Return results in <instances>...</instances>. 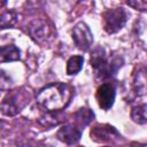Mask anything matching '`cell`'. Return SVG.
Instances as JSON below:
<instances>
[{
    "label": "cell",
    "mask_w": 147,
    "mask_h": 147,
    "mask_svg": "<svg viewBox=\"0 0 147 147\" xmlns=\"http://www.w3.org/2000/svg\"><path fill=\"white\" fill-rule=\"evenodd\" d=\"M72 96V90L64 83H53L37 93V103L46 111H60L65 108Z\"/></svg>",
    "instance_id": "obj_1"
},
{
    "label": "cell",
    "mask_w": 147,
    "mask_h": 147,
    "mask_svg": "<svg viewBox=\"0 0 147 147\" xmlns=\"http://www.w3.org/2000/svg\"><path fill=\"white\" fill-rule=\"evenodd\" d=\"M90 63L94 70L95 78L103 80L106 78H109L111 75H115L118 68L122 67L123 61L119 57H114L113 60L109 61L107 59L105 49L98 47L92 52L90 57Z\"/></svg>",
    "instance_id": "obj_2"
},
{
    "label": "cell",
    "mask_w": 147,
    "mask_h": 147,
    "mask_svg": "<svg viewBox=\"0 0 147 147\" xmlns=\"http://www.w3.org/2000/svg\"><path fill=\"white\" fill-rule=\"evenodd\" d=\"M127 14L123 8H111L107 9L102 14V24L103 29L108 33L118 32L126 23Z\"/></svg>",
    "instance_id": "obj_3"
},
{
    "label": "cell",
    "mask_w": 147,
    "mask_h": 147,
    "mask_svg": "<svg viewBox=\"0 0 147 147\" xmlns=\"http://www.w3.org/2000/svg\"><path fill=\"white\" fill-rule=\"evenodd\" d=\"M29 33L32 39L40 45H46L54 38L53 25L44 18H37L32 21L29 25Z\"/></svg>",
    "instance_id": "obj_4"
},
{
    "label": "cell",
    "mask_w": 147,
    "mask_h": 147,
    "mask_svg": "<svg viewBox=\"0 0 147 147\" xmlns=\"http://www.w3.org/2000/svg\"><path fill=\"white\" fill-rule=\"evenodd\" d=\"M26 103H29V96L26 92L14 91L3 98L1 102V111L6 116H14L20 113Z\"/></svg>",
    "instance_id": "obj_5"
},
{
    "label": "cell",
    "mask_w": 147,
    "mask_h": 147,
    "mask_svg": "<svg viewBox=\"0 0 147 147\" xmlns=\"http://www.w3.org/2000/svg\"><path fill=\"white\" fill-rule=\"evenodd\" d=\"M72 40L75 45L83 52H86L90 49L93 42V34L90 30V28L84 23L79 22L77 23L72 29Z\"/></svg>",
    "instance_id": "obj_6"
},
{
    "label": "cell",
    "mask_w": 147,
    "mask_h": 147,
    "mask_svg": "<svg viewBox=\"0 0 147 147\" xmlns=\"http://www.w3.org/2000/svg\"><path fill=\"white\" fill-rule=\"evenodd\" d=\"M115 87L113 84L110 83H103L101 84V86H99V88L96 90V101L100 108H102L103 110H108L111 108L114 101H115Z\"/></svg>",
    "instance_id": "obj_7"
},
{
    "label": "cell",
    "mask_w": 147,
    "mask_h": 147,
    "mask_svg": "<svg viewBox=\"0 0 147 147\" xmlns=\"http://www.w3.org/2000/svg\"><path fill=\"white\" fill-rule=\"evenodd\" d=\"M56 137L60 141L67 145H75L80 140L82 131L77 125H72L68 123L57 131Z\"/></svg>",
    "instance_id": "obj_8"
},
{
    "label": "cell",
    "mask_w": 147,
    "mask_h": 147,
    "mask_svg": "<svg viewBox=\"0 0 147 147\" xmlns=\"http://www.w3.org/2000/svg\"><path fill=\"white\" fill-rule=\"evenodd\" d=\"M132 90L136 95L141 96L147 94V68L139 67L132 77Z\"/></svg>",
    "instance_id": "obj_9"
},
{
    "label": "cell",
    "mask_w": 147,
    "mask_h": 147,
    "mask_svg": "<svg viewBox=\"0 0 147 147\" xmlns=\"http://www.w3.org/2000/svg\"><path fill=\"white\" fill-rule=\"evenodd\" d=\"M114 136L119 137L118 132L110 125H95L91 130V138L94 141H108Z\"/></svg>",
    "instance_id": "obj_10"
},
{
    "label": "cell",
    "mask_w": 147,
    "mask_h": 147,
    "mask_svg": "<svg viewBox=\"0 0 147 147\" xmlns=\"http://www.w3.org/2000/svg\"><path fill=\"white\" fill-rule=\"evenodd\" d=\"M20 49L15 45H6L1 47L0 51V61L3 62H10V61H17L20 60Z\"/></svg>",
    "instance_id": "obj_11"
},
{
    "label": "cell",
    "mask_w": 147,
    "mask_h": 147,
    "mask_svg": "<svg viewBox=\"0 0 147 147\" xmlns=\"http://www.w3.org/2000/svg\"><path fill=\"white\" fill-rule=\"evenodd\" d=\"M94 117V114L92 113V110H90L88 108H80L79 110H77L75 114H74V118H75V122L78 126L80 127H84L86 126Z\"/></svg>",
    "instance_id": "obj_12"
},
{
    "label": "cell",
    "mask_w": 147,
    "mask_h": 147,
    "mask_svg": "<svg viewBox=\"0 0 147 147\" xmlns=\"http://www.w3.org/2000/svg\"><path fill=\"white\" fill-rule=\"evenodd\" d=\"M131 118L133 119V122L138 124L147 123V105L141 103V105L134 106L131 109Z\"/></svg>",
    "instance_id": "obj_13"
},
{
    "label": "cell",
    "mask_w": 147,
    "mask_h": 147,
    "mask_svg": "<svg viewBox=\"0 0 147 147\" xmlns=\"http://www.w3.org/2000/svg\"><path fill=\"white\" fill-rule=\"evenodd\" d=\"M83 63H84L83 56H80V55L71 56L67 62V74L68 75H76L77 72H79L82 70Z\"/></svg>",
    "instance_id": "obj_14"
},
{
    "label": "cell",
    "mask_w": 147,
    "mask_h": 147,
    "mask_svg": "<svg viewBox=\"0 0 147 147\" xmlns=\"http://www.w3.org/2000/svg\"><path fill=\"white\" fill-rule=\"evenodd\" d=\"M16 21H17V15L13 10H7V11L2 13L1 17H0L1 29H7V28H10V26L15 25Z\"/></svg>",
    "instance_id": "obj_15"
},
{
    "label": "cell",
    "mask_w": 147,
    "mask_h": 147,
    "mask_svg": "<svg viewBox=\"0 0 147 147\" xmlns=\"http://www.w3.org/2000/svg\"><path fill=\"white\" fill-rule=\"evenodd\" d=\"M126 3L137 9V10H140V11H147V1H144V0H134V1H126Z\"/></svg>",
    "instance_id": "obj_16"
},
{
    "label": "cell",
    "mask_w": 147,
    "mask_h": 147,
    "mask_svg": "<svg viewBox=\"0 0 147 147\" xmlns=\"http://www.w3.org/2000/svg\"><path fill=\"white\" fill-rule=\"evenodd\" d=\"M107 147H108V146H107Z\"/></svg>",
    "instance_id": "obj_17"
}]
</instances>
